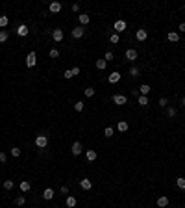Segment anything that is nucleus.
<instances>
[{
  "label": "nucleus",
  "instance_id": "f03ea898",
  "mask_svg": "<svg viewBox=\"0 0 185 208\" xmlns=\"http://www.w3.org/2000/svg\"><path fill=\"white\" fill-rule=\"evenodd\" d=\"M37 65V56H35V52H30L28 56H26V67H35Z\"/></svg>",
  "mask_w": 185,
  "mask_h": 208
},
{
  "label": "nucleus",
  "instance_id": "423d86ee",
  "mask_svg": "<svg viewBox=\"0 0 185 208\" xmlns=\"http://www.w3.org/2000/svg\"><path fill=\"white\" fill-rule=\"evenodd\" d=\"M126 28H128L126 21H117V22H115V34H121V32H124Z\"/></svg>",
  "mask_w": 185,
  "mask_h": 208
},
{
  "label": "nucleus",
  "instance_id": "bb28decb",
  "mask_svg": "<svg viewBox=\"0 0 185 208\" xmlns=\"http://www.w3.org/2000/svg\"><path fill=\"white\" fill-rule=\"evenodd\" d=\"M48 56H50V58H52V60H56V58H59V50H58V48H50Z\"/></svg>",
  "mask_w": 185,
  "mask_h": 208
},
{
  "label": "nucleus",
  "instance_id": "473e14b6",
  "mask_svg": "<svg viewBox=\"0 0 185 208\" xmlns=\"http://www.w3.org/2000/svg\"><path fill=\"white\" fill-rule=\"evenodd\" d=\"M115 134V130L111 128V126H107V128L106 130H104V136H106V138H111V136Z\"/></svg>",
  "mask_w": 185,
  "mask_h": 208
},
{
  "label": "nucleus",
  "instance_id": "20e7f679",
  "mask_svg": "<svg viewBox=\"0 0 185 208\" xmlns=\"http://www.w3.org/2000/svg\"><path fill=\"white\" fill-rule=\"evenodd\" d=\"M113 102L117 106H122V104L128 102V97H126V95H113Z\"/></svg>",
  "mask_w": 185,
  "mask_h": 208
},
{
  "label": "nucleus",
  "instance_id": "c85d7f7f",
  "mask_svg": "<svg viewBox=\"0 0 185 208\" xmlns=\"http://www.w3.org/2000/svg\"><path fill=\"white\" fill-rule=\"evenodd\" d=\"M167 115H168V117H176V108H172V106H168V108H167Z\"/></svg>",
  "mask_w": 185,
  "mask_h": 208
},
{
  "label": "nucleus",
  "instance_id": "4468645a",
  "mask_svg": "<svg viewBox=\"0 0 185 208\" xmlns=\"http://www.w3.org/2000/svg\"><path fill=\"white\" fill-rule=\"evenodd\" d=\"M78 21H80V24H82V26H85V24H89V21H91V19H89L87 13H82V15H78Z\"/></svg>",
  "mask_w": 185,
  "mask_h": 208
},
{
  "label": "nucleus",
  "instance_id": "7ed1b4c3",
  "mask_svg": "<svg viewBox=\"0 0 185 208\" xmlns=\"http://www.w3.org/2000/svg\"><path fill=\"white\" fill-rule=\"evenodd\" d=\"M82 151H83L82 143H80V141H74V143H72V147H71V153H72L74 156H80V154H82Z\"/></svg>",
  "mask_w": 185,
  "mask_h": 208
},
{
  "label": "nucleus",
  "instance_id": "f257e3e1",
  "mask_svg": "<svg viewBox=\"0 0 185 208\" xmlns=\"http://www.w3.org/2000/svg\"><path fill=\"white\" fill-rule=\"evenodd\" d=\"M48 145V138L44 134H39L35 138V147H39V149H44V147Z\"/></svg>",
  "mask_w": 185,
  "mask_h": 208
},
{
  "label": "nucleus",
  "instance_id": "4be33fe9",
  "mask_svg": "<svg viewBox=\"0 0 185 208\" xmlns=\"http://www.w3.org/2000/svg\"><path fill=\"white\" fill-rule=\"evenodd\" d=\"M167 204H168V197L163 195V197H159V199H157V206H159V208H165Z\"/></svg>",
  "mask_w": 185,
  "mask_h": 208
},
{
  "label": "nucleus",
  "instance_id": "b1692460",
  "mask_svg": "<svg viewBox=\"0 0 185 208\" xmlns=\"http://www.w3.org/2000/svg\"><path fill=\"white\" fill-rule=\"evenodd\" d=\"M8 37H9L8 30H0V43H6V41H8Z\"/></svg>",
  "mask_w": 185,
  "mask_h": 208
},
{
  "label": "nucleus",
  "instance_id": "c9c22d12",
  "mask_svg": "<svg viewBox=\"0 0 185 208\" xmlns=\"http://www.w3.org/2000/svg\"><path fill=\"white\" fill-rule=\"evenodd\" d=\"M157 104L161 106V108H167V106H168V100L165 99V97H161V99H159V102H157Z\"/></svg>",
  "mask_w": 185,
  "mask_h": 208
},
{
  "label": "nucleus",
  "instance_id": "393cba45",
  "mask_svg": "<svg viewBox=\"0 0 185 208\" xmlns=\"http://www.w3.org/2000/svg\"><path fill=\"white\" fill-rule=\"evenodd\" d=\"M8 24H9V19L6 17V15H2V17H0V28L4 30V28L8 26Z\"/></svg>",
  "mask_w": 185,
  "mask_h": 208
},
{
  "label": "nucleus",
  "instance_id": "e433bc0d",
  "mask_svg": "<svg viewBox=\"0 0 185 208\" xmlns=\"http://www.w3.org/2000/svg\"><path fill=\"white\" fill-rule=\"evenodd\" d=\"M74 76V74H72V71L71 69H69V71H65V73H63V78H67V80H71Z\"/></svg>",
  "mask_w": 185,
  "mask_h": 208
},
{
  "label": "nucleus",
  "instance_id": "aec40b11",
  "mask_svg": "<svg viewBox=\"0 0 185 208\" xmlns=\"http://www.w3.org/2000/svg\"><path fill=\"white\" fill-rule=\"evenodd\" d=\"M167 39H168V41H172V43H176L178 39H179V35H178V32H168L167 34Z\"/></svg>",
  "mask_w": 185,
  "mask_h": 208
},
{
  "label": "nucleus",
  "instance_id": "2eb2a0df",
  "mask_svg": "<svg viewBox=\"0 0 185 208\" xmlns=\"http://www.w3.org/2000/svg\"><path fill=\"white\" fill-rule=\"evenodd\" d=\"M135 37H137V41H144V39L148 37V34H146V30H137V34H135Z\"/></svg>",
  "mask_w": 185,
  "mask_h": 208
},
{
  "label": "nucleus",
  "instance_id": "6ab92c4d",
  "mask_svg": "<svg viewBox=\"0 0 185 208\" xmlns=\"http://www.w3.org/2000/svg\"><path fill=\"white\" fill-rule=\"evenodd\" d=\"M137 104L143 106V108H144V106H148V97H144V95H139V97H137Z\"/></svg>",
  "mask_w": 185,
  "mask_h": 208
},
{
  "label": "nucleus",
  "instance_id": "f704fd0d",
  "mask_svg": "<svg viewBox=\"0 0 185 208\" xmlns=\"http://www.w3.org/2000/svg\"><path fill=\"white\" fill-rule=\"evenodd\" d=\"M115 58V54L111 52V50H107V52H106V56H104V60H106V62L109 63V62H111V60Z\"/></svg>",
  "mask_w": 185,
  "mask_h": 208
},
{
  "label": "nucleus",
  "instance_id": "ddd939ff",
  "mask_svg": "<svg viewBox=\"0 0 185 208\" xmlns=\"http://www.w3.org/2000/svg\"><path fill=\"white\" fill-rule=\"evenodd\" d=\"M85 158H87V162H94L98 158V154H96V151H93V149H89L87 153H85Z\"/></svg>",
  "mask_w": 185,
  "mask_h": 208
},
{
  "label": "nucleus",
  "instance_id": "58836bf2",
  "mask_svg": "<svg viewBox=\"0 0 185 208\" xmlns=\"http://www.w3.org/2000/svg\"><path fill=\"white\" fill-rule=\"evenodd\" d=\"M109 41H111L113 45H117V43H118V34H113L111 37H109Z\"/></svg>",
  "mask_w": 185,
  "mask_h": 208
},
{
  "label": "nucleus",
  "instance_id": "37998d69",
  "mask_svg": "<svg viewBox=\"0 0 185 208\" xmlns=\"http://www.w3.org/2000/svg\"><path fill=\"white\" fill-rule=\"evenodd\" d=\"M132 95H133V97H139L141 93H139V89H132Z\"/></svg>",
  "mask_w": 185,
  "mask_h": 208
},
{
  "label": "nucleus",
  "instance_id": "c756f323",
  "mask_svg": "<svg viewBox=\"0 0 185 208\" xmlns=\"http://www.w3.org/2000/svg\"><path fill=\"white\" fill-rule=\"evenodd\" d=\"M176 186L179 188V190H185V179H182V176L176 179Z\"/></svg>",
  "mask_w": 185,
  "mask_h": 208
},
{
  "label": "nucleus",
  "instance_id": "a18cd8bd",
  "mask_svg": "<svg viewBox=\"0 0 185 208\" xmlns=\"http://www.w3.org/2000/svg\"><path fill=\"white\" fill-rule=\"evenodd\" d=\"M179 30H182V32H185V22H182V24H179Z\"/></svg>",
  "mask_w": 185,
  "mask_h": 208
},
{
  "label": "nucleus",
  "instance_id": "2f4dec72",
  "mask_svg": "<svg viewBox=\"0 0 185 208\" xmlns=\"http://www.w3.org/2000/svg\"><path fill=\"white\" fill-rule=\"evenodd\" d=\"M83 108H85V104H83L82 100H78V102L74 104V110H76V111H83Z\"/></svg>",
  "mask_w": 185,
  "mask_h": 208
},
{
  "label": "nucleus",
  "instance_id": "0eeeda50",
  "mask_svg": "<svg viewBox=\"0 0 185 208\" xmlns=\"http://www.w3.org/2000/svg\"><path fill=\"white\" fill-rule=\"evenodd\" d=\"M83 34H85V28H83V26H76V28L72 30V37H74V39L83 37Z\"/></svg>",
  "mask_w": 185,
  "mask_h": 208
},
{
  "label": "nucleus",
  "instance_id": "1a4fd4ad",
  "mask_svg": "<svg viewBox=\"0 0 185 208\" xmlns=\"http://www.w3.org/2000/svg\"><path fill=\"white\" fill-rule=\"evenodd\" d=\"M126 60L128 62H135L137 60V50L135 48H128L126 50Z\"/></svg>",
  "mask_w": 185,
  "mask_h": 208
},
{
  "label": "nucleus",
  "instance_id": "412c9836",
  "mask_svg": "<svg viewBox=\"0 0 185 208\" xmlns=\"http://www.w3.org/2000/svg\"><path fill=\"white\" fill-rule=\"evenodd\" d=\"M19 190L24 191V193H26V191H30V182H28V180H22L21 184H19Z\"/></svg>",
  "mask_w": 185,
  "mask_h": 208
},
{
  "label": "nucleus",
  "instance_id": "9b49d317",
  "mask_svg": "<svg viewBox=\"0 0 185 208\" xmlns=\"http://www.w3.org/2000/svg\"><path fill=\"white\" fill-rule=\"evenodd\" d=\"M54 195H56V193H54L52 188H46V190L43 191V199H44V201H52V199H54Z\"/></svg>",
  "mask_w": 185,
  "mask_h": 208
},
{
  "label": "nucleus",
  "instance_id": "a211bd4d",
  "mask_svg": "<svg viewBox=\"0 0 185 208\" xmlns=\"http://www.w3.org/2000/svg\"><path fill=\"white\" fill-rule=\"evenodd\" d=\"M128 128H130V126H128L126 121H118V125H117V130L118 132H128Z\"/></svg>",
  "mask_w": 185,
  "mask_h": 208
},
{
  "label": "nucleus",
  "instance_id": "79ce46f5",
  "mask_svg": "<svg viewBox=\"0 0 185 208\" xmlns=\"http://www.w3.org/2000/svg\"><path fill=\"white\" fill-rule=\"evenodd\" d=\"M71 71H72V74H74V76H76V74H80V67H78V65H76V67H72Z\"/></svg>",
  "mask_w": 185,
  "mask_h": 208
},
{
  "label": "nucleus",
  "instance_id": "9d476101",
  "mask_svg": "<svg viewBox=\"0 0 185 208\" xmlns=\"http://www.w3.org/2000/svg\"><path fill=\"white\" fill-rule=\"evenodd\" d=\"M48 11L50 13H59V11H61V4H59V2H50Z\"/></svg>",
  "mask_w": 185,
  "mask_h": 208
},
{
  "label": "nucleus",
  "instance_id": "4c0bfd02",
  "mask_svg": "<svg viewBox=\"0 0 185 208\" xmlns=\"http://www.w3.org/2000/svg\"><path fill=\"white\" fill-rule=\"evenodd\" d=\"M130 76H139V69L132 67V69H130Z\"/></svg>",
  "mask_w": 185,
  "mask_h": 208
},
{
  "label": "nucleus",
  "instance_id": "a878e982",
  "mask_svg": "<svg viewBox=\"0 0 185 208\" xmlns=\"http://www.w3.org/2000/svg\"><path fill=\"white\" fill-rule=\"evenodd\" d=\"M9 153H11L13 158H19V156H21V149H19V147H11V151H9Z\"/></svg>",
  "mask_w": 185,
  "mask_h": 208
},
{
  "label": "nucleus",
  "instance_id": "7c9ffc66",
  "mask_svg": "<svg viewBox=\"0 0 185 208\" xmlns=\"http://www.w3.org/2000/svg\"><path fill=\"white\" fill-rule=\"evenodd\" d=\"M4 190H8V191H9V190H13V180H9V179H8V180H4Z\"/></svg>",
  "mask_w": 185,
  "mask_h": 208
},
{
  "label": "nucleus",
  "instance_id": "39448f33",
  "mask_svg": "<svg viewBox=\"0 0 185 208\" xmlns=\"http://www.w3.org/2000/svg\"><path fill=\"white\" fill-rule=\"evenodd\" d=\"M15 32H17V35H21V37H26V35L30 34V30H28V26H26V24H19Z\"/></svg>",
  "mask_w": 185,
  "mask_h": 208
},
{
  "label": "nucleus",
  "instance_id": "49530a36",
  "mask_svg": "<svg viewBox=\"0 0 185 208\" xmlns=\"http://www.w3.org/2000/svg\"><path fill=\"white\" fill-rule=\"evenodd\" d=\"M182 106H183V108H185V97L182 99Z\"/></svg>",
  "mask_w": 185,
  "mask_h": 208
},
{
  "label": "nucleus",
  "instance_id": "cd10ccee",
  "mask_svg": "<svg viewBox=\"0 0 185 208\" xmlns=\"http://www.w3.org/2000/svg\"><path fill=\"white\" fill-rule=\"evenodd\" d=\"M96 67H98V69H106V67H107V62H106L104 58H102V60H96Z\"/></svg>",
  "mask_w": 185,
  "mask_h": 208
},
{
  "label": "nucleus",
  "instance_id": "5701e85b",
  "mask_svg": "<svg viewBox=\"0 0 185 208\" xmlns=\"http://www.w3.org/2000/svg\"><path fill=\"white\" fill-rule=\"evenodd\" d=\"M67 206H69V208H74V206H76V197L69 195V197H67Z\"/></svg>",
  "mask_w": 185,
  "mask_h": 208
},
{
  "label": "nucleus",
  "instance_id": "dca6fc26",
  "mask_svg": "<svg viewBox=\"0 0 185 208\" xmlns=\"http://www.w3.org/2000/svg\"><path fill=\"white\" fill-rule=\"evenodd\" d=\"M80 186H82L83 190H91V188H93V182L89 180V179H82V182H80Z\"/></svg>",
  "mask_w": 185,
  "mask_h": 208
},
{
  "label": "nucleus",
  "instance_id": "6e6552de",
  "mask_svg": "<svg viewBox=\"0 0 185 208\" xmlns=\"http://www.w3.org/2000/svg\"><path fill=\"white\" fill-rule=\"evenodd\" d=\"M118 80H121V73H118V71H113V73L107 76V82L109 84H117Z\"/></svg>",
  "mask_w": 185,
  "mask_h": 208
},
{
  "label": "nucleus",
  "instance_id": "ea45409f",
  "mask_svg": "<svg viewBox=\"0 0 185 208\" xmlns=\"http://www.w3.org/2000/svg\"><path fill=\"white\" fill-rule=\"evenodd\" d=\"M83 93H85V97H93V95H94V89H93V88H87Z\"/></svg>",
  "mask_w": 185,
  "mask_h": 208
},
{
  "label": "nucleus",
  "instance_id": "f8f14e48",
  "mask_svg": "<svg viewBox=\"0 0 185 208\" xmlns=\"http://www.w3.org/2000/svg\"><path fill=\"white\" fill-rule=\"evenodd\" d=\"M52 39H54V41H63V30H59V28H56V30H54V32H52Z\"/></svg>",
  "mask_w": 185,
  "mask_h": 208
},
{
  "label": "nucleus",
  "instance_id": "a19ab883",
  "mask_svg": "<svg viewBox=\"0 0 185 208\" xmlns=\"http://www.w3.org/2000/svg\"><path fill=\"white\" fill-rule=\"evenodd\" d=\"M0 162H2V164H6V162H8V154L6 153H0Z\"/></svg>",
  "mask_w": 185,
  "mask_h": 208
},
{
  "label": "nucleus",
  "instance_id": "72a5a7b5",
  "mask_svg": "<svg viewBox=\"0 0 185 208\" xmlns=\"http://www.w3.org/2000/svg\"><path fill=\"white\" fill-rule=\"evenodd\" d=\"M24 202H26V199H24V197H22V195H19V197H17V199H15V204H17V206H22V204H24Z\"/></svg>",
  "mask_w": 185,
  "mask_h": 208
},
{
  "label": "nucleus",
  "instance_id": "c03bdc74",
  "mask_svg": "<svg viewBox=\"0 0 185 208\" xmlns=\"http://www.w3.org/2000/svg\"><path fill=\"white\" fill-rule=\"evenodd\" d=\"M61 193H69V186H61Z\"/></svg>",
  "mask_w": 185,
  "mask_h": 208
},
{
  "label": "nucleus",
  "instance_id": "f3484780",
  "mask_svg": "<svg viewBox=\"0 0 185 208\" xmlns=\"http://www.w3.org/2000/svg\"><path fill=\"white\" fill-rule=\"evenodd\" d=\"M150 91H152V88H150L148 84H143L141 88H139V93H141V95H144V97H146V95L150 93Z\"/></svg>",
  "mask_w": 185,
  "mask_h": 208
}]
</instances>
